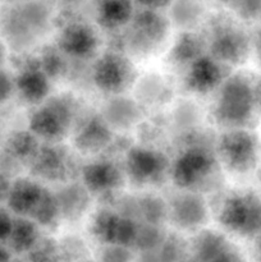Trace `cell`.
I'll use <instances>...</instances> for the list:
<instances>
[{"label": "cell", "mask_w": 261, "mask_h": 262, "mask_svg": "<svg viewBox=\"0 0 261 262\" xmlns=\"http://www.w3.org/2000/svg\"><path fill=\"white\" fill-rule=\"evenodd\" d=\"M13 222H14V219L10 215L9 210L0 207V243L7 242L8 238H9L13 228Z\"/></svg>", "instance_id": "cell-31"}, {"label": "cell", "mask_w": 261, "mask_h": 262, "mask_svg": "<svg viewBox=\"0 0 261 262\" xmlns=\"http://www.w3.org/2000/svg\"><path fill=\"white\" fill-rule=\"evenodd\" d=\"M256 251H257V257L261 261V234H258L257 245H256Z\"/></svg>", "instance_id": "cell-38"}, {"label": "cell", "mask_w": 261, "mask_h": 262, "mask_svg": "<svg viewBox=\"0 0 261 262\" xmlns=\"http://www.w3.org/2000/svg\"><path fill=\"white\" fill-rule=\"evenodd\" d=\"M159 199L155 197H143L138 202V207H140V215H142L148 224H158L161 219H163L165 212V206L161 204Z\"/></svg>", "instance_id": "cell-26"}, {"label": "cell", "mask_w": 261, "mask_h": 262, "mask_svg": "<svg viewBox=\"0 0 261 262\" xmlns=\"http://www.w3.org/2000/svg\"><path fill=\"white\" fill-rule=\"evenodd\" d=\"M253 95H255V105L261 106V83L260 86H253Z\"/></svg>", "instance_id": "cell-37"}, {"label": "cell", "mask_w": 261, "mask_h": 262, "mask_svg": "<svg viewBox=\"0 0 261 262\" xmlns=\"http://www.w3.org/2000/svg\"><path fill=\"white\" fill-rule=\"evenodd\" d=\"M30 262H58L59 250L53 241L44 239L36 243L30 251Z\"/></svg>", "instance_id": "cell-27"}, {"label": "cell", "mask_w": 261, "mask_h": 262, "mask_svg": "<svg viewBox=\"0 0 261 262\" xmlns=\"http://www.w3.org/2000/svg\"><path fill=\"white\" fill-rule=\"evenodd\" d=\"M97 45V35L90 26L84 23H71L59 33V49L72 58H89L96 51Z\"/></svg>", "instance_id": "cell-12"}, {"label": "cell", "mask_w": 261, "mask_h": 262, "mask_svg": "<svg viewBox=\"0 0 261 262\" xmlns=\"http://www.w3.org/2000/svg\"><path fill=\"white\" fill-rule=\"evenodd\" d=\"M225 79L222 63L212 56L201 55L189 64L186 86L189 91L207 94L219 87Z\"/></svg>", "instance_id": "cell-11"}, {"label": "cell", "mask_w": 261, "mask_h": 262, "mask_svg": "<svg viewBox=\"0 0 261 262\" xmlns=\"http://www.w3.org/2000/svg\"><path fill=\"white\" fill-rule=\"evenodd\" d=\"M15 262H30V261H15Z\"/></svg>", "instance_id": "cell-40"}, {"label": "cell", "mask_w": 261, "mask_h": 262, "mask_svg": "<svg viewBox=\"0 0 261 262\" xmlns=\"http://www.w3.org/2000/svg\"><path fill=\"white\" fill-rule=\"evenodd\" d=\"M0 262H10V251L0 243Z\"/></svg>", "instance_id": "cell-36"}, {"label": "cell", "mask_w": 261, "mask_h": 262, "mask_svg": "<svg viewBox=\"0 0 261 262\" xmlns=\"http://www.w3.org/2000/svg\"><path fill=\"white\" fill-rule=\"evenodd\" d=\"M182 262H193V261H182Z\"/></svg>", "instance_id": "cell-41"}, {"label": "cell", "mask_w": 261, "mask_h": 262, "mask_svg": "<svg viewBox=\"0 0 261 262\" xmlns=\"http://www.w3.org/2000/svg\"><path fill=\"white\" fill-rule=\"evenodd\" d=\"M253 42H255L256 54H257V58L261 63V27L258 28L257 32H256L255 38H253Z\"/></svg>", "instance_id": "cell-35"}, {"label": "cell", "mask_w": 261, "mask_h": 262, "mask_svg": "<svg viewBox=\"0 0 261 262\" xmlns=\"http://www.w3.org/2000/svg\"><path fill=\"white\" fill-rule=\"evenodd\" d=\"M10 187H12V182L9 181L8 174L4 173L3 170H0V204L8 200Z\"/></svg>", "instance_id": "cell-34"}, {"label": "cell", "mask_w": 261, "mask_h": 262, "mask_svg": "<svg viewBox=\"0 0 261 262\" xmlns=\"http://www.w3.org/2000/svg\"><path fill=\"white\" fill-rule=\"evenodd\" d=\"M74 112V104L69 97L49 99L31 117V132L46 141L61 140L71 128Z\"/></svg>", "instance_id": "cell-3"}, {"label": "cell", "mask_w": 261, "mask_h": 262, "mask_svg": "<svg viewBox=\"0 0 261 262\" xmlns=\"http://www.w3.org/2000/svg\"><path fill=\"white\" fill-rule=\"evenodd\" d=\"M217 150L222 163L237 174L250 173L258 160V141L242 128H233L219 138Z\"/></svg>", "instance_id": "cell-4"}, {"label": "cell", "mask_w": 261, "mask_h": 262, "mask_svg": "<svg viewBox=\"0 0 261 262\" xmlns=\"http://www.w3.org/2000/svg\"><path fill=\"white\" fill-rule=\"evenodd\" d=\"M38 145L36 136L32 132H18L12 136L8 141L7 154L12 156L15 161L33 160L37 155Z\"/></svg>", "instance_id": "cell-22"}, {"label": "cell", "mask_w": 261, "mask_h": 262, "mask_svg": "<svg viewBox=\"0 0 261 262\" xmlns=\"http://www.w3.org/2000/svg\"><path fill=\"white\" fill-rule=\"evenodd\" d=\"M14 87V81L10 78L9 74L0 69V104L9 99Z\"/></svg>", "instance_id": "cell-32"}, {"label": "cell", "mask_w": 261, "mask_h": 262, "mask_svg": "<svg viewBox=\"0 0 261 262\" xmlns=\"http://www.w3.org/2000/svg\"><path fill=\"white\" fill-rule=\"evenodd\" d=\"M238 13L243 19H258L261 17V0H240Z\"/></svg>", "instance_id": "cell-29"}, {"label": "cell", "mask_w": 261, "mask_h": 262, "mask_svg": "<svg viewBox=\"0 0 261 262\" xmlns=\"http://www.w3.org/2000/svg\"><path fill=\"white\" fill-rule=\"evenodd\" d=\"M255 107L253 86L245 76L235 74L220 84L214 117L220 124L240 128L250 122Z\"/></svg>", "instance_id": "cell-1"}, {"label": "cell", "mask_w": 261, "mask_h": 262, "mask_svg": "<svg viewBox=\"0 0 261 262\" xmlns=\"http://www.w3.org/2000/svg\"><path fill=\"white\" fill-rule=\"evenodd\" d=\"M229 243L223 235L215 232H204L197 237L194 242V252L199 262H210L223 248Z\"/></svg>", "instance_id": "cell-25"}, {"label": "cell", "mask_w": 261, "mask_h": 262, "mask_svg": "<svg viewBox=\"0 0 261 262\" xmlns=\"http://www.w3.org/2000/svg\"><path fill=\"white\" fill-rule=\"evenodd\" d=\"M3 59H4V46H3V43L0 42V64H2Z\"/></svg>", "instance_id": "cell-39"}, {"label": "cell", "mask_w": 261, "mask_h": 262, "mask_svg": "<svg viewBox=\"0 0 261 262\" xmlns=\"http://www.w3.org/2000/svg\"><path fill=\"white\" fill-rule=\"evenodd\" d=\"M41 68L44 69L49 78L58 77L64 71V60L56 51L48 50L40 59Z\"/></svg>", "instance_id": "cell-28"}, {"label": "cell", "mask_w": 261, "mask_h": 262, "mask_svg": "<svg viewBox=\"0 0 261 262\" xmlns=\"http://www.w3.org/2000/svg\"><path fill=\"white\" fill-rule=\"evenodd\" d=\"M202 46L204 42L196 33H183L173 46L171 58L177 63L189 66L194 59L202 55Z\"/></svg>", "instance_id": "cell-24"}, {"label": "cell", "mask_w": 261, "mask_h": 262, "mask_svg": "<svg viewBox=\"0 0 261 262\" xmlns=\"http://www.w3.org/2000/svg\"><path fill=\"white\" fill-rule=\"evenodd\" d=\"M214 166L211 152L201 146H193L182 151L176 159L171 165V178L179 188L192 189L211 176Z\"/></svg>", "instance_id": "cell-5"}, {"label": "cell", "mask_w": 261, "mask_h": 262, "mask_svg": "<svg viewBox=\"0 0 261 262\" xmlns=\"http://www.w3.org/2000/svg\"><path fill=\"white\" fill-rule=\"evenodd\" d=\"M89 189L78 184H69L68 187L55 194L60 210V216L67 219H77L81 216L89 207L90 196Z\"/></svg>", "instance_id": "cell-19"}, {"label": "cell", "mask_w": 261, "mask_h": 262, "mask_svg": "<svg viewBox=\"0 0 261 262\" xmlns=\"http://www.w3.org/2000/svg\"><path fill=\"white\" fill-rule=\"evenodd\" d=\"M112 141V132L105 120L91 117L83 123L76 136V146L82 152H99Z\"/></svg>", "instance_id": "cell-18"}, {"label": "cell", "mask_w": 261, "mask_h": 262, "mask_svg": "<svg viewBox=\"0 0 261 262\" xmlns=\"http://www.w3.org/2000/svg\"><path fill=\"white\" fill-rule=\"evenodd\" d=\"M250 49L248 36L241 28L223 23L210 36L211 56L220 63L237 64L245 60Z\"/></svg>", "instance_id": "cell-8"}, {"label": "cell", "mask_w": 261, "mask_h": 262, "mask_svg": "<svg viewBox=\"0 0 261 262\" xmlns=\"http://www.w3.org/2000/svg\"><path fill=\"white\" fill-rule=\"evenodd\" d=\"M31 219L37 225L51 227L55 225L60 217V210L56 196L48 189H44L42 196L30 214Z\"/></svg>", "instance_id": "cell-23"}, {"label": "cell", "mask_w": 261, "mask_h": 262, "mask_svg": "<svg viewBox=\"0 0 261 262\" xmlns=\"http://www.w3.org/2000/svg\"><path fill=\"white\" fill-rule=\"evenodd\" d=\"M219 222L235 234H261V197L250 191L233 192L223 201Z\"/></svg>", "instance_id": "cell-2"}, {"label": "cell", "mask_w": 261, "mask_h": 262, "mask_svg": "<svg viewBox=\"0 0 261 262\" xmlns=\"http://www.w3.org/2000/svg\"><path fill=\"white\" fill-rule=\"evenodd\" d=\"M166 36V23L154 12H142L136 17L130 30L129 46L137 53H150Z\"/></svg>", "instance_id": "cell-10"}, {"label": "cell", "mask_w": 261, "mask_h": 262, "mask_svg": "<svg viewBox=\"0 0 261 262\" xmlns=\"http://www.w3.org/2000/svg\"><path fill=\"white\" fill-rule=\"evenodd\" d=\"M129 255L127 252V247L118 245H110L102 255L104 262H128Z\"/></svg>", "instance_id": "cell-30"}, {"label": "cell", "mask_w": 261, "mask_h": 262, "mask_svg": "<svg viewBox=\"0 0 261 262\" xmlns=\"http://www.w3.org/2000/svg\"><path fill=\"white\" fill-rule=\"evenodd\" d=\"M210 262H245L243 261L242 256L234 250L230 245H228L227 247L223 248L214 258Z\"/></svg>", "instance_id": "cell-33"}, {"label": "cell", "mask_w": 261, "mask_h": 262, "mask_svg": "<svg viewBox=\"0 0 261 262\" xmlns=\"http://www.w3.org/2000/svg\"><path fill=\"white\" fill-rule=\"evenodd\" d=\"M14 84L22 99L30 104L45 101L50 91V78L41 68L40 59L26 64L19 71Z\"/></svg>", "instance_id": "cell-13"}, {"label": "cell", "mask_w": 261, "mask_h": 262, "mask_svg": "<svg viewBox=\"0 0 261 262\" xmlns=\"http://www.w3.org/2000/svg\"><path fill=\"white\" fill-rule=\"evenodd\" d=\"M92 78L97 89L107 94L124 91L135 78V68L129 59L119 53H106L96 61Z\"/></svg>", "instance_id": "cell-6"}, {"label": "cell", "mask_w": 261, "mask_h": 262, "mask_svg": "<svg viewBox=\"0 0 261 262\" xmlns=\"http://www.w3.org/2000/svg\"><path fill=\"white\" fill-rule=\"evenodd\" d=\"M42 187L28 178H19L10 187L7 204L9 211L18 216H30L44 192Z\"/></svg>", "instance_id": "cell-17"}, {"label": "cell", "mask_w": 261, "mask_h": 262, "mask_svg": "<svg viewBox=\"0 0 261 262\" xmlns=\"http://www.w3.org/2000/svg\"><path fill=\"white\" fill-rule=\"evenodd\" d=\"M37 224L32 219L19 216L13 222L12 232L8 238L9 250L17 253L30 252L38 242Z\"/></svg>", "instance_id": "cell-20"}, {"label": "cell", "mask_w": 261, "mask_h": 262, "mask_svg": "<svg viewBox=\"0 0 261 262\" xmlns=\"http://www.w3.org/2000/svg\"><path fill=\"white\" fill-rule=\"evenodd\" d=\"M129 0H102L99 7V23L106 30H115L130 19Z\"/></svg>", "instance_id": "cell-21"}, {"label": "cell", "mask_w": 261, "mask_h": 262, "mask_svg": "<svg viewBox=\"0 0 261 262\" xmlns=\"http://www.w3.org/2000/svg\"><path fill=\"white\" fill-rule=\"evenodd\" d=\"M207 210L202 199L194 193H181L171 200L170 216L178 227L191 229L204 224Z\"/></svg>", "instance_id": "cell-16"}, {"label": "cell", "mask_w": 261, "mask_h": 262, "mask_svg": "<svg viewBox=\"0 0 261 262\" xmlns=\"http://www.w3.org/2000/svg\"><path fill=\"white\" fill-rule=\"evenodd\" d=\"M169 168L168 159L160 151L146 147L130 148L125 170L136 184H153L164 178Z\"/></svg>", "instance_id": "cell-7"}, {"label": "cell", "mask_w": 261, "mask_h": 262, "mask_svg": "<svg viewBox=\"0 0 261 262\" xmlns=\"http://www.w3.org/2000/svg\"><path fill=\"white\" fill-rule=\"evenodd\" d=\"M82 181L92 193H110L122 186L123 174L113 161L97 160L82 169Z\"/></svg>", "instance_id": "cell-14"}, {"label": "cell", "mask_w": 261, "mask_h": 262, "mask_svg": "<svg viewBox=\"0 0 261 262\" xmlns=\"http://www.w3.org/2000/svg\"><path fill=\"white\" fill-rule=\"evenodd\" d=\"M36 174L51 181H66L72 170V161L66 150L53 146L38 148L37 155L32 160Z\"/></svg>", "instance_id": "cell-15"}, {"label": "cell", "mask_w": 261, "mask_h": 262, "mask_svg": "<svg viewBox=\"0 0 261 262\" xmlns=\"http://www.w3.org/2000/svg\"><path fill=\"white\" fill-rule=\"evenodd\" d=\"M92 232L107 245L128 247L136 242L138 227L129 216L112 210H101L92 220Z\"/></svg>", "instance_id": "cell-9"}]
</instances>
